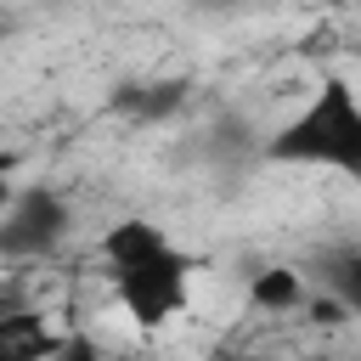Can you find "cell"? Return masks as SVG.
<instances>
[{"label":"cell","instance_id":"obj_9","mask_svg":"<svg viewBox=\"0 0 361 361\" xmlns=\"http://www.w3.org/2000/svg\"><path fill=\"white\" fill-rule=\"evenodd\" d=\"M11 192H17V186H11V158H0V209H6Z\"/></svg>","mask_w":361,"mask_h":361},{"label":"cell","instance_id":"obj_8","mask_svg":"<svg viewBox=\"0 0 361 361\" xmlns=\"http://www.w3.org/2000/svg\"><path fill=\"white\" fill-rule=\"evenodd\" d=\"M45 361H107V350H102L90 333H68V338H62Z\"/></svg>","mask_w":361,"mask_h":361},{"label":"cell","instance_id":"obj_3","mask_svg":"<svg viewBox=\"0 0 361 361\" xmlns=\"http://www.w3.org/2000/svg\"><path fill=\"white\" fill-rule=\"evenodd\" d=\"M73 231V209L56 186H23L0 209V254L6 259H45Z\"/></svg>","mask_w":361,"mask_h":361},{"label":"cell","instance_id":"obj_6","mask_svg":"<svg viewBox=\"0 0 361 361\" xmlns=\"http://www.w3.org/2000/svg\"><path fill=\"white\" fill-rule=\"evenodd\" d=\"M180 102H186V85L180 79H141V85H118L113 90V107L130 113V118H141V124L169 118Z\"/></svg>","mask_w":361,"mask_h":361},{"label":"cell","instance_id":"obj_4","mask_svg":"<svg viewBox=\"0 0 361 361\" xmlns=\"http://www.w3.org/2000/svg\"><path fill=\"white\" fill-rule=\"evenodd\" d=\"M316 288L355 316V310H361V243H333V248H322V254H316Z\"/></svg>","mask_w":361,"mask_h":361},{"label":"cell","instance_id":"obj_10","mask_svg":"<svg viewBox=\"0 0 361 361\" xmlns=\"http://www.w3.org/2000/svg\"><path fill=\"white\" fill-rule=\"evenodd\" d=\"M310 361H350V355H310Z\"/></svg>","mask_w":361,"mask_h":361},{"label":"cell","instance_id":"obj_7","mask_svg":"<svg viewBox=\"0 0 361 361\" xmlns=\"http://www.w3.org/2000/svg\"><path fill=\"white\" fill-rule=\"evenodd\" d=\"M248 305L254 310H293V305H305V282H299V271H288V265H265V271H254L248 276Z\"/></svg>","mask_w":361,"mask_h":361},{"label":"cell","instance_id":"obj_2","mask_svg":"<svg viewBox=\"0 0 361 361\" xmlns=\"http://www.w3.org/2000/svg\"><path fill=\"white\" fill-rule=\"evenodd\" d=\"M265 158L271 164H310V169L361 175V102L350 90V79H327L316 90V102L305 113H293L265 141Z\"/></svg>","mask_w":361,"mask_h":361},{"label":"cell","instance_id":"obj_1","mask_svg":"<svg viewBox=\"0 0 361 361\" xmlns=\"http://www.w3.org/2000/svg\"><path fill=\"white\" fill-rule=\"evenodd\" d=\"M102 259H107L118 305L135 316V327H164L169 316L186 310L192 259L164 237V226H152V220H118L102 237Z\"/></svg>","mask_w":361,"mask_h":361},{"label":"cell","instance_id":"obj_5","mask_svg":"<svg viewBox=\"0 0 361 361\" xmlns=\"http://www.w3.org/2000/svg\"><path fill=\"white\" fill-rule=\"evenodd\" d=\"M62 344V333L45 327L34 310H0V361H45Z\"/></svg>","mask_w":361,"mask_h":361}]
</instances>
